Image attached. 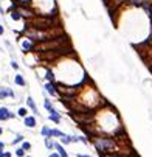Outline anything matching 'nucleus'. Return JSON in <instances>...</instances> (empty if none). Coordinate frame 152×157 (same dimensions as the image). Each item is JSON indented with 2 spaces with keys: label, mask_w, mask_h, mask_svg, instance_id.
Segmentation results:
<instances>
[{
  "label": "nucleus",
  "mask_w": 152,
  "mask_h": 157,
  "mask_svg": "<svg viewBox=\"0 0 152 157\" xmlns=\"http://www.w3.org/2000/svg\"><path fill=\"white\" fill-rule=\"evenodd\" d=\"M93 145L96 148L101 155H106V154H117V143L113 138H107V137H93L92 138Z\"/></svg>",
  "instance_id": "nucleus-1"
},
{
  "label": "nucleus",
  "mask_w": 152,
  "mask_h": 157,
  "mask_svg": "<svg viewBox=\"0 0 152 157\" xmlns=\"http://www.w3.org/2000/svg\"><path fill=\"white\" fill-rule=\"evenodd\" d=\"M16 114L11 112L8 108H0V121H6V120H11L14 118Z\"/></svg>",
  "instance_id": "nucleus-2"
},
{
  "label": "nucleus",
  "mask_w": 152,
  "mask_h": 157,
  "mask_svg": "<svg viewBox=\"0 0 152 157\" xmlns=\"http://www.w3.org/2000/svg\"><path fill=\"white\" fill-rule=\"evenodd\" d=\"M6 97H11V98H16V94L11 87H0V100H5Z\"/></svg>",
  "instance_id": "nucleus-3"
},
{
  "label": "nucleus",
  "mask_w": 152,
  "mask_h": 157,
  "mask_svg": "<svg viewBox=\"0 0 152 157\" xmlns=\"http://www.w3.org/2000/svg\"><path fill=\"white\" fill-rule=\"evenodd\" d=\"M23 125H25L26 128H30V129L36 128V125H37V121H36V117H33V115H26L25 118H23Z\"/></svg>",
  "instance_id": "nucleus-4"
},
{
  "label": "nucleus",
  "mask_w": 152,
  "mask_h": 157,
  "mask_svg": "<svg viewBox=\"0 0 152 157\" xmlns=\"http://www.w3.org/2000/svg\"><path fill=\"white\" fill-rule=\"evenodd\" d=\"M44 89H45V92H48L51 97H56V95H58V92H56V84H54V83H47V84L44 86Z\"/></svg>",
  "instance_id": "nucleus-5"
},
{
  "label": "nucleus",
  "mask_w": 152,
  "mask_h": 157,
  "mask_svg": "<svg viewBox=\"0 0 152 157\" xmlns=\"http://www.w3.org/2000/svg\"><path fill=\"white\" fill-rule=\"evenodd\" d=\"M22 48H23L25 53L33 51V50H34V42H31L30 39H25V41H22Z\"/></svg>",
  "instance_id": "nucleus-6"
},
{
  "label": "nucleus",
  "mask_w": 152,
  "mask_h": 157,
  "mask_svg": "<svg viewBox=\"0 0 152 157\" xmlns=\"http://www.w3.org/2000/svg\"><path fill=\"white\" fill-rule=\"evenodd\" d=\"M26 106H28V108L33 111V114H34V115H39L37 106H36V103H34V100H33L31 97H26Z\"/></svg>",
  "instance_id": "nucleus-7"
},
{
  "label": "nucleus",
  "mask_w": 152,
  "mask_h": 157,
  "mask_svg": "<svg viewBox=\"0 0 152 157\" xmlns=\"http://www.w3.org/2000/svg\"><path fill=\"white\" fill-rule=\"evenodd\" d=\"M54 149L58 151V154H59V157H68V154H67V151L64 149V146L61 145V143H54Z\"/></svg>",
  "instance_id": "nucleus-8"
},
{
  "label": "nucleus",
  "mask_w": 152,
  "mask_h": 157,
  "mask_svg": "<svg viewBox=\"0 0 152 157\" xmlns=\"http://www.w3.org/2000/svg\"><path fill=\"white\" fill-rule=\"evenodd\" d=\"M44 106H45V109H47L50 114H58V111L53 108V104L50 103V100H48V98H45V100H44Z\"/></svg>",
  "instance_id": "nucleus-9"
},
{
  "label": "nucleus",
  "mask_w": 152,
  "mask_h": 157,
  "mask_svg": "<svg viewBox=\"0 0 152 157\" xmlns=\"http://www.w3.org/2000/svg\"><path fill=\"white\" fill-rule=\"evenodd\" d=\"M14 83H16L17 86H20V87H25V86H26V81L23 80L22 75H16V76H14Z\"/></svg>",
  "instance_id": "nucleus-10"
},
{
  "label": "nucleus",
  "mask_w": 152,
  "mask_h": 157,
  "mask_svg": "<svg viewBox=\"0 0 152 157\" xmlns=\"http://www.w3.org/2000/svg\"><path fill=\"white\" fill-rule=\"evenodd\" d=\"M45 80H47L48 83H54V80H56V76H54V73H53L50 69L45 70Z\"/></svg>",
  "instance_id": "nucleus-11"
},
{
  "label": "nucleus",
  "mask_w": 152,
  "mask_h": 157,
  "mask_svg": "<svg viewBox=\"0 0 152 157\" xmlns=\"http://www.w3.org/2000/svg\"><path fill=\"white\" fill-rule=\"evenodd\" d=\"M65 134L62 132V131H59V129H50V137L53 138V137H58V138H61V137H64Z\"/></svg>",
  "instance_id": "nucleus-12"
},
{
  "label": "nucleus",
  "mask_w": 152,
  "mask_h": 157,
  "mask_svg": "<svg viewBox=\"0 0 152 157\" xmlns=\"http://www.w3.org/2000/svg\"><path fill=\"white\" fill-rule=\"evenodd\" d=\"M48 118H50L51 121H54V123H59L62 117H61V114L58 112V114H50V115H48Z\"/></svg>",
  "instance_id": "nucleus-13"
},
{
  "label": "nucleus",
  "mask_w": 152,
  "mask_h": 157,
  "mask_svg": "<svg viewBox=\"0 0 152 157\" xmlns=\"http://www.w3.org/2000/svg\"><path fill=\"white\" fill-rule=\"evenodd\" d=\"M26 115H28V108H19V109H17V117L25 118Z\"/></svg>",
  "instance_id": "nucleus-14"
},
{
  "label": "nucleus",
  "mask_w": 152,
  "mask_h": 157,
  "mask_svg": "<svg viewBox=\"0 0 152 157\" xmlns=\"http://www.w3.org/2000/svg\"><path fill=\"white\" fill-rule=\"evenodd\" d=\"M40 134H42V137H44V138L50 137V128H48V126H44L42 129H40ZM50 138H51V137H50Z\"/></svg>",
  "instance_id": "nucleus-15"
},
{
  "label": "nucleus",
  "mask_w": 152,
  "mask_h": 157,
  "mask_svg": "<svg viewBox=\"0 0 152 157\" xmlns=\"http://www.w3.org/2000/svg\"><path fill=\"white\" fill-rule=\"evenodd\" d=\"M45 146H47L48 149H54V142H53V138H50V137L45 138Z\"/></svg>",
  "instance_id": "nucleus-16"
},
{
  "label": "nucleus",
  "mask_w": 152,
  "mask_h": 157,
  "mask_svg": "<svg viewBox=\"0 0 152 157\" xmlns=\"http://www.w3.org/2000/svg\"><path fill=\"white\" fill-rule=\"evenodd\" d=\"M61 142H62V145H70V143H72V135H64V137H61Z\"/></svg>",
  "instance_id": "nucleus-17"
},
{
  "label": "nucleus",
  "mask_w": 152,
  "mask_h": 157,
  "mask_svg": "<svg viewBox=\"0 0 152 157\" xmlns=\"http://www.w3.org/2000/svg\"><path fill=\"white\" fill-rule=\"evenodd\" d=\"M20 148H22V149L26 152V151H30V149H31V143H30V142H25V140H23V142H22V146H20Z\"/></svg>",
  "instance_id": "nucleus-18"
},
{
  "label": "nucleus",
  "mask_w": 152,
  "mask_h": 157,
  "mask_svg": "<svg viewBox=\"0 0 152 157\" xmlns=\"http://www.w3.org/2000/svg\"><path fill=\"white\" fill-rule=\"evenodd\" d=\"M11 19H12V20H20V19H22V17H20V14L17 12V9L11 11Z\"/></svg>",
  "instance_id": "nucleus-19"
},
{
  "label": "nucleus",
  "mask_w": 152,
  "mask_h": 157,
  "mask_svg": "<svg viewBox=\"0 0 152 157\" xmlns=\"http://www.w3.org/2000/svg\"><path fill=\"white\" fill-rule=\"evenodd\" d=\"M23 142V135L22 134H17L16 137H14V140H12V145H17V143H22Z\"/></svg>",
  "instance_id": "nucleus-20"
},
{
  "label": "nucleus",
  "mask_w": 152,
  "mask_h": 157,
  "mask_svg": "<svg viewBox=\"0 0 152 157\" xmlns=\"http://www.w3.org/2000/svg\"><path fill=\"white\" fill-rule=\"evenodd\" d=\"M129 2H130L132 5H135V6H141L146 0H129Z\"/></svg>",
  "instance_id": "nucleus-21"
},
{
  "label": "nucleus",
  "mask_w": 152,
  "mask_h": 157,
  "mask_svg": "<svg viewBox=\"0 0 152 157\" xmlns=\"http://www.w3.org/2000/svg\"><path fill=\"white\" fill-rule=\"evenodd\" d=\"M16 155H17V157H25V151L19 146V148L16 149Z\"/></svg>",
  "instance_id": "nucleus-22"
},
{
  "label": "nucleus",
  "mask_w": 152,
  "mask_h": 157,
  "mask_svg": "<svg viewBox=\"0 0 152 157\" xmlns=\"http://www.w3.org/2000/svg\"><path fill=\"white\" fill-rule=\"evenodd\" d=\"M78 137V142H82V143H89V138L87 137H82V135H76Z\"/></svg>",
  "instance_id": "nucleus-23"
},
{
  "label": "nucleus",
  "mask_w": 152,
  "mask_h": 157,
  "mask_svg": "<svg viewBox=\"0 0 152 157\" xmlns=\"http://www.w3.org/2000/svg\"><path fill=\"white\" fill-rule=\"evenodd\" d=\"M11 67L14 69V70H19V64H17L16 61H11Z\"/></svg>",
  "instance_id": "nucleus-24"
},
{
  "label": "nucleus",
  "mask_w": 152,
  "mask_h": 157,
  "mask_svg": "<svg viewBox=\"0 0 152 157\" xmlns=\"http://www.w3.org/2000/svg\"><path fill=\"white\" fill-rule=\"evenodd\" d=\"M3 151H5V143H3V142H0V157H2Z\"/></svg>",
  "instance_id": "nucleus-25"
},
{
  "label": "nucleus",
  "mask_w": 152,
  "mask_h": 157,
  "mask_svg": "<svg viewBox=\"0 0 152 157\" xmlns=\"http://www.w3.org/2000/svg\"><path fill=\"white\" fill-rule=\"evenodd\" d=\"M103 157H121L120 154H106V155H103Z\"/></svg>",
  "instance_id": "nucleus-26"
},
{
  "label": "nucleus",
  "mask_w": 152,
  "mask_h": 157,
  "mask_svg": "<svg viewBox=\"0 0 152 157\" xmlns=\"http://www.w3.org/2000/svg\"><path fill=\"white\" fill-rule=\"evenodd\" d=\"M2 157H11V152H9V151H3Z\"/></svg>",
  "instance_id": "nucleus-27"
},
{
  "label": "nucleus",
  "mask_w": 152,
  "mask_h": 157,
  "mask_svg": "<svg viewBox=\"0 0 152 157\" xmlns=\"http://www.w3.org/2000/svg\"><path fill=\"white\" fill-rule=\"evenodd\" d=\"M5 33V28H3V25H0V36H2Z\"/></svg>",
  "instance_id": "nucleus-28"
},
{
  "label": "nucleus",
  "mask_w": 152,
  "mask_h": 157,
  "mask_svg": "<svg viewBox=\"0 0 152 157\" xmlns=\"http://www.w3.org/2000/svg\"><path fill=\"white\" fill-rule=\"evenodd\" d=\"M48 157H59V154H58V152H51Z\"/></svg>",
  "instance_id": "nucleus-29"
},
{
  "label": "nucleus",
  "mask_w": 152,
  "mask_h": 157,
  "mask_svg": "<svg viewBox=\"0 0 152 157\" xmlns=\"http://www.w3.org/2000/svg\"><path fill=\"white\" fill-rule=\"evenodd\" d=\"M76 157H90V155H87V154H78Z\"/></svg>",
  "instance_id": "nucleus-30"
},
{
  "label": "nucleus",
  "mask_w": 152,
  "mask_h": 157,
  "mask_svg": "<svg viewBox=\"0 0 152 157\" xmlns=\"http://www.w3.org/2000/svg\"><path fill=\"white\" fill-rule=\"evenodd\" d=\"M2 134H3V128H0V137H2Z\"/></svg>",
  "instance_id": "nucleus-31"
},
{
  "label": "nucleus",
  "mask_w": 152,
  "mask_h": 157,
  "mask_svg": "<svg viewBox=\"0 0 152 157\" xmlns=\"http://www.w3.org/2000/svg\"><path fill=\"white\" fill-rule=\"evenodd\" d=\"M0 11H2V5H0Z\"/></svg>",
  "instance_id": "nucleus-32"
},
{
  "label": "nucleus",
  "mask_w": 152,
  "mask_h": 157,
  "mask_svg": "<svg viewBox=\"0 0 152 157\" xmlns=\"http://www.w3.org/2000/svg\"><path fill=\"white\" fill-rule=\"evenodd\" d=\"M25 157H31V155H25Z\"/></svg>",
  "instance_id": "nucleus-33"
}]
</instances>
